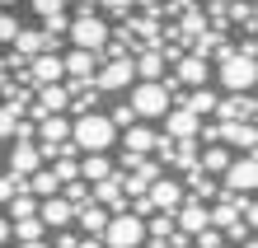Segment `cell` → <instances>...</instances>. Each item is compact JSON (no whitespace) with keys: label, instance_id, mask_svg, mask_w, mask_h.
<instances>
[{"label":"cell","instance_id":"2","mask_svg":"<svg viewBox=\"0 0 258 248\" xmlns=\"http://www.w3.org/2000/svg\"><path fill=\"white\" fill-rule=\"evenodd\" d=\"M127 108H132L141 122H160V117L174 108V89H169V80H136L132 94H127Z\"/></svg>","mask_w":258,"mask_h":248},{"label":"cell","instance_id":"9","mask_svg":"<svg viewBox=\"0 0 258 248\" xmlns=\"http://www.w3.org/2000/svg\"><path fill=\"white\" fill-rule=\"evenodd\" d=\"M211 122H216V117H211ZM216 141L230 154H253L258 136H253V122H216Z\"/></svg>","mask_w":258,"mask_h":248},{"label":"cell","instance_id":"38","mask_svg":"<svg viewBox=\"0 0 258 248\" xmlns=\"http://www.w3.org/2000/svg\"><path fill=\"white\" fill-rule=\"evenodd\" d=\"M0 5H5V10H14V5H24V0H0Z\"/></svg>","mask_w":258,"mask_h":248},{"label":"cell","instance_id":"39","mask_svg":"<svg viewBox=\"0 0 258 248\" xmlns=\"http://www.w3.org/2000/svg\"><path fill=\"white\" fill-rule=\"evenodd\" d=\"M0 85H5V66H0Z\"/></svg>","mask_w":258,"mask_h":248},{"label":"cell","instance_id":"28","mask_svg":"<svg viewBox=\"0 0 258 248\" xmlns=\"http://www.w3.org/2000/svg\"><path fill=\"white\" fill-rule=\"evenodd\" d=\"M19 33V19H14V10H0V42H14Z\"/></svg>","mask_w":258,"mask_h":248},{"label":"cell","instance_id":"19","mask_svg":"<svg viewBox=\"0 0 258 248\" xmlns=\"http://www.w3.org/2000/svg\"><path fill=\"white\" fill-rule=\"evenodd\" d=\"M10 52L14 56H38V52H47V33H42V28H19V33H14V42H10Z\"/></svg>","mask_w":258,"mask_h":248},{"label":"cell","instance_id":"10","mask_svg":"<svg viewBox=\"0 0 258 248\" xmlns=\"http://www.w3.org/2000/svg\"><path fill=\"white\" fill-rule=\"evenodd\" d=\"M211 117L216 122H253L258 103H253V94H221L216 108H211Z\"/></svg>","mask_w":258,"mask_h":248},{"label":"cell","instance_id":"27","mask_svg":"<svg viewBox=\"0 0 258 248\" xmlns=\"http://www.w3.org/2000/svg\"><path fill=\"white\" fill-rule=\"evenodd\" d=\"M24 113L19 108H10V103H0V141H5V136H14V122H19Z\"/></svg>","mask_w":258,"mask_h":248},{"label":"cell","instance_id":"11","mask_svg":"<svg viewBox=\"0 0 258 248\" xmlns=\"http://www.w3.org/2000/svg\"><path fill=\"white\" fill-rule=\"evenodd\" d=\"M160 122H164V136H169V141H197V127H202L207 117H197V113H188V108L178 103V108H169Z\"/></svg>","mask_w":258,"mask_h":248},{"label":"cell","instance_id":"14","mask_svg":"<svg viewBox=\"0 0 258 248\" xmlns=\"http://www.w3.org/2000/svg\"><path fill=\"white\" fill-rule=\"evenodd\" d=\"M38 220L47 225V229H66V225L75 220V206H71L61 192H56V197H42V201H38Z\"/></svg>","mask_w":258,"mask_h":248},{"label":"cell","instance_id":"13","mask_svg":"<svg viewBox=\"0 0 258 248\" xmlns=\"http://www.w3.org/2000/svg\"><path fill=\"white\" fill-rule=\"evenodd\" d=\"M146 197H150V206H155V211H178V206H183V183H178V178H155V183H150V188H146Z\"/></svg>","mask_w":258,"mask_h":248},{"label":"cell","instance_id":"23","mask_svg":"<svg viewBox=\"0 0 258 248\" xmlns=\"http://www.w3.org/2000/svg\"><path fill=\"white\" fill-rule=\"evenodd\" d=\"M132 66H136V80H164V56L155 47H146L141 56H132Z\"/></svg>","mask_w":258,"mask_h":248},{"label":"cell","instance_id":"3","mask_svg":"<svg viewBox=\"0 0 258 248\" xmlns=\"http://www.w3.org/2000/svg\"><path fill=\"white\" fill-rule=\"evenodd\" d=\"M211 80H216L225 94H253V80H258V66H253V52L235 47L230 56H221V66L211 70Z\"/></svg>","mask_w":258,"mask_h":248},{"label":"cell","instance_id":"20","mask_svg":"<svg viewBox=\"0 0 258 248\" xmlns=\"http://www.w3.org/2000/svg\"><path fill=\"white\" fill-rule=\"evenodd\" d=\"M108 215H113V211H103L99 201H89V206H75V225H80L85 234H94V239H99V234H103V225H108Z\"/></svg>","mask_w":258,"mask_h":248},{"label":"cell","instance_id":"34","mask_svg":"<svg viewBox=\"0 0 258 248\" xmlns=\"http://www.w3.org/2000/svg\"><path fill=\"white\" fill-rule=\"evenodd\" d=\"M0 243H10V220L0 215Z\"/></svg>","mask_w":258,"mask_h":248},{"label":"cell","instance_id":"40","mask_svg":"<svg viewBox=\"0 0 258 248\" xmlns=\"http://www.w3.org/2000/svg\"><path fill=\"white\" fill-rule=\"evenodd\" d=\"M192 5H197V0H192Z\"/></svg>","mask_w":258,"mask_h":248},{"label":"cell","instance_id":"29","mask_svg":"<svg viewBox=\"0 0 258 248\" xmlns=\"http://www.w3.org/2000/svg\"><path fill=\"white\" fill-rule=\"evenodd\" d=\"M103 10L113 14V19H127V14H136V0H99Z\"/></svg>","mask_w":258,"mask_h":248},{"label":"cell","instance_id":"7","mask_svg":"<svg viewBox=\"0 0 258 248\" xmlns=\"http://www.w3.org/2000/svg\"><path fill=\"white\" fill-rule=\"evenodd\" d=\"M136 85V66H132V56H113L108 66H99L94 70V89H103V94H122V89Z\"/></svg>","mask_w":258,"mask_h":248},{"label":"cell","instance_id":"32","mask_svg":"<svg viewBox=\"0 0 258 248\" xmlns=\"http://www.w3.org/2000/svg\"><path fill=\"white\" fill-rule=\"evenodd\" d=\"M75 248H103V239H94V234H85V239H75Z\"/></svg>","mask_w":258,"mask_h":248},{"label":"cell","instance_id":"5","mask_svg":"<svg viewBox=\"0 0 258 248\" xmlns=\"http://www.w3.org/2000/svg\"><path fill=\"white\" fill-rule=\"evenodd\" d=\"M99 239H103V248H141L146 243V220L132 215V211H113Z\"/></svg>","mask_w":258,"mask_h":248},{"label":"cell","instance_id":"17","mask_svg":"<svg viewBox=\"0 0 258 248\" xmlns=\"http://www.w3.org/2000/svg\"><path fill=\"white\" fill-rule=\"evenodd\" d=\"M174 225L183 229V234H197V229H207V225H211L207 201H192V197H183V206L174 211Z\"/></svg>","mask_w":258,"mask_h":248},{"label":"cell","instance_id":"16","mask_svg":"<svg viewBox=\"0 0 258 248\" xmlns=\"http://www.w3.org/2000/svg\"><path fill=\"white\" fill-rule=\"evenodd\" d=\"M61 70H66V80H94V70H99V52H80V47H71L61 56Z\"/></svg>","mask_w":258,"mask_h":248},{"label":"cell","instance_id":"35","mask_svg":"<svg viewBox=\"0 0 258 248\" xmlns=\"http://www.w3.org/2000/svg\"><path fill=\"white\" fill-rule=\"evenodd\" d=\"M19 248H52L47 239H28V243H19Z\"/></svg>","mask_w":258,"mask_h":248},{"label":"cell","instance_id":"22","mask_svg":"<svg viewBox=\"0 0 258 248\" xmlns=\"http://www.w3.org/2000/svg\"><path fill=\"white\" fill-rule=\"evenodd\" d=\"M117 136H122V150H132V154H150V150H155V131H150V127H136V122H132V127L117 131Z\"/></svg>","mask_w":258,"mask_h":248},{"label":"cell","instance_id":"24","mask_svg":"<svg viewBox=\"0 0 258 248\" xmlns=\"http://www.w3.org/2000/svg\"><path fill=\"white\" fill-rule=\"evenodd\" d=\"M235 154L225 150V145H207V150H197V169L202 174H225V164H230Z\"/></svg>","mask_w":258,"mask_h":248},{"label":"cell","instance_id":"4","mask_svg":"<svg viewBox=\"0 0 258 248\" xmlns=\"http://www.w3.org/2000/svg\"><path fill=\"white\" fill-rule=\"evenodd\" d=\"M108 19H103L99 10H80L75 19L66 24V38H71V47H80V52H99L103 42H108Z\"/></svg>","mask_w":258,"mask_h":248},{"label":"cell","instance_id":"18","mask_svg":"<svg viewBox=\"0 0 258 248\" xmlns=\"http://www.w3.org/2000/svg\"><path fill=\"white\" fill-rule=\"evenodd\" d=\"M113 169H117V164H113V154H108V150H89V154H80V178H85V183L108 178Z\"/></svg>","mask_w":258,"mask_h":248},{"label":"cell","instance_id":"8","mask_svg":"<svg viewBox=\"0 0 258 248\" xmlns=\"http://www.w3.org/2000/svg\"><path fill=\"white\" fill-rule=\"evenodd\" d=\"M28 75H19L24 85H56V80H66V70H61V52H38V56H28Z\"/></svg>","mask_w":258,"mask_h":248},{"label":"cell","instance_id":"33","mask_svg":"<svg viewBox=\"0 0 258 248\" xmlns=\"http://www.w3.org/2000/svg\"><path fill=\"white\" fill-rule=\"evenodd\" d=\"M136 5H141V10H150V14H160V10H164V0H136Z\"/></svg>","mask_w":258,"mask_h":248},{"label":"cell","instance_id":"26","mask_svg":"<svg viewBox=\"0 0 258 248\" xmlns=\"http://www.w3.org/2000/svg\"><path fill=\"white\" fill-rule=\"evenodd\" d=\"M108 122H113V127H117V131H127V127H132V122H136V113H132V108H127V103H113V108H108Z\"/></svg>","mask_w":258,"mask_h":248},{"label":"cell","instance_id":"36","mask_svg":"<svg viewBox=\"0 0 258 248\" xmlns=\"http://www.w3.org/2000/svg\"><path fill=\"white\" fill-rule=\"evenodd\" d=\"M71 5H80V10H99V0H71Z\"/></svg>","mask_w":258,"mask_h":248},{"label":"cell","instance_id":"15","mask_svg":"<svg viewBox=\"0 0 258 248\" xmlns=\"http://www.w3.org/2000/svg\"><path fill=\"white\" fill-rule=\"evenodd\" d=\"M42 169V150L33 145V141H19L10 150V164H5V174H14V178H28V174H38Z\"/></svg>","mask_w":258,"mask_h":248},{"label":"cell","instance_id":"21","mask_svg":"<svg viewBox=\"0 0 258 248\" xmlns=\"http://www.w3.org/2000/svg\"><path fill=\"white\" fill-rule=\"evenodd\" d=\"M216 89H211V85H197V89H188V94H183V108H188V113H197V117H211V108H216Z\"/></svg>","mask_w":258,"mask_h":248},{"label":"cell","instance_id":"12","mask_svg":"<svg viewBox=\"0 0 258 248\" xmlns=\"http://www.w3.org/2000/svg\"><path fill=\"white\" fill-rule=\"evenodd\" d=\"M174 85H188V89H197V85H211V61L207 56H197V52H183L174 61Z\"/></svg>","mask_w":258,"mask_h":248},{"label":"cell","instance_id":"30","mask_svg":"<svg viewBox=\"0 0 258 248\" xmlns=\"http://www.w3.org/2000/svg\"><path fill=\"white\" fill-rule=\"evenodd\" d=\"M14 192H24V178H14V174H0V206L14 197Z\"/></svg>","mask_w":258,"mask_h":248},{"label":"cell","instance_id":"1","mask_svg":"<svg viewBox=\"0 0 258 248\" xmlns=\"http://www.w3.org/2000/svg\"><path fill=\"white\" fill-rule=\"evenodd\" d=\"M71 145L89 154V150H113L117 145V127L108 122V113H75L71 117Z\"/></svg>","mask_w":258,"mask_h":248},{"label":"cell","instance_id":"37","mask_svg":"<svg viewBox=\"0 0 258 248\" xmlns=\"http://www.w3.org/2000/svg\"><path fill=\"white\" fill-rule=\"evenodd\" d=\"M141 248H169V243H164V239H146Z\"/></svg>","mask_w":258,"mask_h":248},{"label":"cell","instance_id":"25","mask_svg":"<svg viewBox=\"0 0 258 248\" xmlns=\"http://www.w3.org/2000/svg\"><path fill=\"white\" fill-rule=\"evenodd\" d=\"M24 192H33V197L42 201V197H56V192H61V183L52 178V169H38V174L24 178Z\"/></svg>","mask_w":258,"mask_h":248},{"label":"cell","instance_id":"6","mask_svg":"<svg viewBox=\"0 0 258 248\" xmlns=\"http://www.w3.org/2000/svg\"><path fill=\"white\" fill-rule=\"evenodd\" d=\"M258 188V164H253V154H235L230 164H225V174H221V192L225 197H253Z\"/></svg>","mask_w":258,"mask_h":248},{"label":"cell","instance_id":"31","mask_svg":"<svg viewBox=\"0 0 258 248\" xmlns=\"http://www.w3.org/2000/svg\"><path fill=\"white\" fill-rule=\"evenodd\" d=\"M33 10L42 14V19H52V14H61V10H66V0H33Z\"/></svg>","mask_w":258,"mask_h":248}]
</instances>
